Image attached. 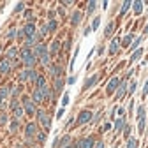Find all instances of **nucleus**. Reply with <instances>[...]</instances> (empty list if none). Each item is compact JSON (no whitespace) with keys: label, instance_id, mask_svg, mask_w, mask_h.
Instances as JSON below:
<instances>
[{"label":"nucleus","instance_id":"15","mask_svg":"<svg viewBox=\"0 0 148 148\" xmlns=\"http://www.w3.org/2000/svg\"><path fill=\"white\" fill-rule=\"evenodd\" d=\"M125 92H127V83H120V87H118V90H116V95H115V97H116V99L123 97Z\"/></svg>","mask_w":148,"mask_h":148},{"label":"nucleus","instance_id":"36","mask_svg":"<svg viewBox=\"0 0 148 148\" xmlns=\"http://www.w3.org/2000/svg\"><path fill=\"white\" fill-rule=\"evenodd\" d=\"M141 39H143V37H141V35H139V37H137V39H136V41H134V42H132V49H136V48H137V46H139V42H141Z\"/></svg>","mask_w":148,"mask_h":148},{"label":"nucleus","instance_id":"30","mask_svg":"<svg viewBox=\"0 0 148 148\" xmlns=\"http://www.w3.org/2000/svg\"><path fill=\"white\" fill-rule=\"evenodd\" d=\"M55 28H57V21H55V19H49V23H48V30H51V32H53Z\"/></svg>","mask_w":148,"mask_h":148},{"label":"nucleus","instance_id":"18","mask_svg":"<svg viewBox=\"0 0 148 148\" xmlns=\"http://www.w3.org/2000/svg\"><path fill=\"white\" fill-rule=\"evenodd\" d=\"M123 125H125V116H122V118H118V120H116V125H115V131H116V132H120Z\"/></svg>","mask_w":148,"mask_h":148},{"label":"nucleus","instance_id":"34","mask_svg":"<svg viewBox=\"0 0 148 148\" xmlns=\"http://www.w3.org/2000/svg\"><path fill=\"white\" fill-rule=\"evenodd\" d=\"M14 115H16V118H19V116L23 115V108H19V106H18V108H14Z\"/></svg>","mask_w":148,"mask_h":148},{"label":"nucleus","instance_id":"48","mask_svg":"<svg viewBox=\"0 0 148 148\" xmlns=\"http://www.w3.org/2000/svg\"><path fill=\"white\" fill-rule=\"evenodd\" d=\"M109 127H111V123H104V127H102V131H108V129H109Z\"/></svg>","mask_w":148,"mask_h":148},{"label":"nucleus","instance_id":"50","mask_svg":"<svg viewBox=\"0 0 148 148\" xmlns=\"http://www.w3.org/2000/svg\"><path fill=\"white\" fill-rule=\"evenodd\" d=\"M62 115H63V108H62V109H60V111L57 113V118H60V116H62Z\"/></svg>","mask_w":148,"mask_h":148},{"label":"nucleus","instance_id":"16","mask_svg":"<svg viewBox=\"0 0 148 148\" xmlns=\"http://www.w3.org/2000/svg\"><path fill=\"white\" fill-rule=\"evenodd\" d=\"M113 30H115V23H113V21H109L108 27H106V30H104V35H106V37H111Z\"/></svg>","mask_w":148,"mask_h":148},{"label":"nucleus","instance_id":"21","mask_svg":"<svg viewBox=\"0 0 148 148\" xmlns=\"http://www.w3.org/2000/svg\"><path fill=\"white\" fill-rule=\"evenodd\" d=\"M35 85H37V88H44V87H46L44 78H42V76H37V78H35Z\"/></svg>","mask_w":148,"mask_h":148},{"label":"nucleus","instance_id":"44","mask_svg":"<svg viewBox=\"0 0 148 148\" xmlns=\"http://www.w3.org/2000/svg\"><path fill=\"white\" fill-rule=\"evenodd\" d=\"M5 120H7V116L5 115H0V123H5Z\"/></svg>","mask_w":148,"mask_h":148},{"label":"nucleus","instance_id":"26","mask_svg":"<svg viewBox=\"0 0 148 148\" xmlns=\"http://www.w3.org/2000/svg\"><path fill=\"white\" fill-rule=\"evenodd\" d=\"M69 143H71V137L69 136H65L63 139L60 141V148H65V146H69Z\"/></svg>","mask_w":148,"mask_h":148},{"label":"nucleus","instance_id":"20","mask_svg":"<svg viewBox=\"0 0 148 148\" xmlns=\"http://www.w3.org/2000/svg\"><path fill=\"white\" fill-rule=\"evenodd\" d=\"M78 23H81V13L79 11H76V13L72 14V25H78Z\"/></svg>","mask_w":148,"mask_h":148},{"label":"nucleus","instance_id":"22","mask_svg":"<svg viewBox=\"0 0 148 148\" xmlns=\"http://www.w3.org/2000/svg\"><path fill=\"white\" fill-rule=\"evenodd\" d=\"M134 13L136 14H141V11H143V2H134Z\"/></svg>","mask_w":148,"mask_h":148},{"label":"nucleus","instance_id":"8","mask_svg":"<svg viewBox=\"0 0 148 148\" xmlns=\"http://www.w3.org/2000/svg\"><path fill=\"white\" fill-rule=\"evenodd\" d=\"M79 148H93V137H85V139H81Z\"/></svg>","mask_w":148,"mask_h":148},{"label":"nucleus","instance_id":"41","mask_svg":"<svg viewBox=\"0 0 148 148\" xmlns=\"http://www.w3.org/2000/svg\"><path fill=\"white\" fill-rule=\"evenodd\" d=\"M37 139H39L41 143H44V139H46V134H42V132H41V134L37 136Z\"/></svg>","mask_w":148,"mask_h":148},{"label":"nucleus","instance_id":"10","mask_svg":"<svg viewBox=\"0 0 148 148\" xmlns=\"http://www.w3.org/2000/svg\"><path fill=\"white\" fill-rule=\"evenodd\" d=\"M97 81H99V74H93V76H90V79L85 83V87H83V88H85V90H88V88H90V87H93V85L97 83Z\"/></svg>","mask_w":148,"mask_h":148},{"label":"nucleus","instance_id":"2","mask_svg":"<svg viewBox=\"0 0 148 148\" xmlns=\"http://www.w3.org/2000/svg\"><path fill=\"white\" fill-rule=\"evenodd\" d=\"M37 118L41 120V123H42V127H44V129H46V131H48V129H49V127H51V122H49L51 118H49V116H48V115H46L44 111H42V109H41V111H37Z\"/></svg>","mask_w":148,"mask_h":148},{"label":"nucleus","instance_id":"40","mask_svg":"<svg viewBox=\"0 0 148 148\" xmlns=\"http://www.w3.org/2000/svg\"><path fill=\"white\" fill-rule=\"evenodd\" d=\"M129 132H131V127H129V125H125V129H123V136H125V137H129Z\"/></svg>","mask_w":148,"mask_h":148},{"label":"nucleus","instance_id":"53","mask_svg":"<svg viewBox=\"0 0 148 148\" xmlns=\"http://www.w3.org/2000/svg\"><path fill=\"white\" fill-rule=\"evenodd\" d=\"M0 49H2V48H0Z\"/></svg>","mask_w":148,"mask_h":148},{"label":"nucleus","instance_id":"27","mask_svg":"<svg viewBox=\"0 0 148 148\" xmlns=\"http://www.w3.org/2000/svg\"><path fill=\"white\" fill-rule=\"evenodd\" d=\"M131 5H132L131 2H123V4H122V9H120V14H125V13H127V9H129Z\"/></svg>","mask_w":148,"mask_h":148},{"label":"nucleus","instance_id":"33","mask_svg":"<svg viewBox=\"0 0 148 148\" xmlns=\"http://www.w3.org/2000/svg\"><path fill=\"white\" fill-rule=\"evenodd\" d=\"M99 23H101V18H95V19H93V23H92V27H90V28H92V30H97V27H99Z\"/></svg>","mask_w":148,"mask_h":148},{"label":"nucleus","instance_id":"52","mask_svg":"<svg viewBox=\"0 0 148 148\" xmlns=\"http://www.w3.org/2000/svg\"><path fill=\"white\" fill-rule=\"evenodd\" d=\"M2 99H4V97H0V106H2Z\"/></svg>","mask_w":148,"mask_h":148},{"label":"nucleus","instance_id":"13","mask_svg":"<svg viewBox=\"0 0 148 148\" xmlns=\"http://www.w3.org/2000/svg\"><path fill=\"white\" fill-rule=\"evenodd\" d=\"M44 99V93H42V88H35L34 90V102H41Z\"/></svg>","mask_w":148,"mask_h":148},{"label":"nucleus","instance_id":"37","mask_svg":"<svg viewBox=\"0 0 148 148\" xmlns=\"http://www.w3.org/2000/svg\"><path fill=\"white\" fill-rule=\"evenodd\" d=\"M7 95H9L7 88H0V97H7Z\"/></svg>","mask_w":148,"mask_h":148},{"label":"nucleus","instance_id":"49","mask_svg":"<svg viewBox=\"0 0 148 148\" xmlns=\"http://www.w3.org/2000/svg\"><path fill=\"white\" fill-rule=\"evenodd\" d=\"M129 90H131V93H132V92L136 90V83H132V85H131V88H129Z\"/></svg>","mask_w":148,"mask_h":148},{"label":"nucleus","instance_id":"28","mask_svg":"<svg viewBox=\"0 0 148 148\" xmlns=\"http://www.w3.org/2000/svg\"><path fill=\"white\" fill-rule=\"evenodd\" d=\"M132 37H134L132 34H129V35H125V39H123V42H122V44H123V46H129V44H131V41H132Z\"/></svg>","mask_w":148,"mask_h":148},{"label":"nucleus","instance_id":"35","mask_svg":"<svg viewBox=\"0 0 148 148\" xmlns=\"http://www.w3.org/2000/svg\"><path fill=\"white\" fill-rule=\"evenodd\" d=\"M5 37H7V39H13V37H16V30H14V28H11V30L7 32V35H5Z\"/></svg>","mask_w":148,"mask_h":148},{"label":"nucleus","instance_id":"3","mask_svg":"<svg viewBox=\"0 0 148 148\" xmlns=\"http://www.w3.org/2000/svg\"><path fill=\"white\" fill-rule=\"evenodd\" d=\"M32 53H34L35 58H41V57H44L48 51H46V46L44 44H35V48L32 49Z\"/></svg>","mask_w":148,"mask_h":148},{"label":"nucleus","instance_id":"29","mask_svg":"<svg viewBox=\"0 0 148 148\" xmlns=\"http://www.w3.org/2000/svg\"><path fill=\"white\" fill-rule=\"evenodd\" d=\"M95 7H97V2L95 0H92V2H88V13H93Z\"/></svg>","mask_w":148,"mask_h":148},{"label":"nucleus","instance_id":"14","mask_svg":"<svg viewBox=\"0 0 148 148\" xmlns=\"http://www.w3.org/2000/svg\"><path fill=\"white\" fill-rule=\"evenodd\" d=\"M16 57H18V48L11 46V48L7 49V60H14Z\"/></svg>","mask_w":148,"mask_h":148},{"label":"nucleus","instance_id":"4","mask_svg":"<svg viewBox=\"0 0 148 148\" xmlns=\"http://www.w3.org/2000/svg\"><path fill=\"white\" fill-rule=\"evenodd\" d=\"M118 85H120V78H111V81L108 83V87H106V92L111 95L116 88H118Z\"/></svg>","mask_w":148,"mask_h":148},{"label":"nucleus","instance_id":"32","mask_svg":"<svg viewBox=\"0 0 148 148\" xmlns=\"http://www.w3.org/2000/svg\"><path fill=\"white\" fill-rule=\"evenodd\" d=\"M42 93H44V99H49V97H51V90H49L48 87L42 88Z\"/></svg>","mask_w":148,"mask_h":148},{"label":"nucleus","instance_id":"11","mask_svg":"<svg viewBox=\"0 0 148 148\" xmlns=\"http://www.w3.org/2000/svg\"><path fill=\"white\" fill-rule=\"evenodd\" d=\"M118 46H120V39L115 37V39L111 41V46H109V53H111V55H115V53L118 51Z\"/></svg>","mask_w":148,"mask_h":148},{"label":"nucleus","instance_id":"39","mask_svg":"<svg viewBox=\"0 0 148 148\" xmlns=\"http://www.w3.org/2000/svg\"><path fill=\"white\" fill-rule=\"evenodd\" d=\"M11 131H13V132H16V131H18V122H16V120L11 123Z\"/></svg>","mask_w":148,"mask_h":148},{"label":"nucleus","instance_id":"51","mask_svg":"<svg viewBox=\"0 0 148 148\" xmlns=\"http://www.w3.org/2000/svg\"><path fill=\"white\" fill-rule=\"evenodd\" d=\"M145 34H148V25H146V27H145Z\"/></svg>","mask_w":148,"mask_h":148},{"label":"nucleus","instance_id":"23","mask_svg":"<svg viewBox=\"0 0 148 148\" xmlns=\"http://www.w3.org/2000/svg\"><path fill=\"white\" fill-rule=\"evenodd\" d=\"M141 55H143V49H136L132 53V57H131V62H136L137 58H141Z\"/></svg>","mask_w":148,"mask_h":148},{"label":"nucleus","instance_id":"17","mask_svg":"<svg viewBox=\"0 0 148 148\" xmlns=\"http://www.w3.org/2000/svg\"><path fill=\"white\" fill-rule=\"evenodd\" d=\"M58 49H60V42H58V41H53L51 46H49V53H51V55H55Z\"/></svg>","mask_w":148,"mask_h":148},{"label":"nucleus","instance_id":"45","mask_svg":"<svg viewBox=\"0 0 148 148\" xmlns=\"http://www.w3.org/2000/svg\"><path fill=\"white\" fill-rule=\"evenodd\" d=\"M18 37H21V39H23V37H25V32H23V28H21V30L18 32Z\"/></svg>","mask_w":148,"mask_h":148},{"label":"nucleus","instance_id":"42","mask_svg":"<svg viewBox=\"0 0 148 148\" xmlns=\"http://www.w3.org/2000/svg\"><path fill=\"white\" fill-rule=\"evenodd\" d=\"M23 7H25V4H21V2H19V4L16 5V13H19V11H23Z\"/></svg>","mask_w":148,"mask_h":148},{"label":"nucleus","instance_id":"46","mask_svg":"<svg viewBox=\"0 0 148 148\" xmlns=\"http://www.w3.org/2000/svg\"><path fill=\"white\" fill-rule=\"evenodd\" d=\"M95 148H104V143H102V141H97V145H95Z\"/></svg>","mask_w":148,"mask_h":148},{"label":"nucleus","instance_id":"43","mask_svg":"<svg viewBox=\"0 0 148 148\" xmlns=\"http://www.w3.org/2000/svg\"><path fill=\"white\" fill-rule=\"evenodd\" d=\"M148 95V81H146V85H145V90H143V97H146Z\"/></svg>","mask_w":148,"mask_h":148},{"label":"nucleus","instance_id":"7","mask_svg":"<svg viewBox=\"0 0 148 148\" xmlns=\"http://www.w3.org/2000/svg\"><path fill=\"white\" fill-rule=\"evenodd\" d=\"M23 32H25V37H34V35H35V27H34V23L25 25V27H23Z\"/></svg>","mask_w":148,"mask_h":148},{"label":"nucleus","instance_id":"1","mask_svg":"<svg viewBox=\"0 0 148 148\" xmlns=\"http://www.w3.org/2000/svg\"><path fill=\"white\" fill-rule=\"evenodd\" d=\"M21 58H23V63L28 69H32L35 65V62H37V58L34 57V53H32L30 48H23V49H21Z\"/></svg>","mask_w":148,"mask_h":148},{"label":"nucleus","instance_id":"38","mask_svg":"<svg viewBox=\"0 0 148 148\" xmlns=\"http://www.w3.org/2000/svg\"><path fill=\"white\" fill-rule=\"evenodd\" d=\"M69 104V95L65 93V95H63V99H62V106H67Z\"/></svg>","mask_w":148,"mask_h":148},{"label":"nucleus","instance_id":"19","mask_svg":"<svg viewBox=\"0 0 148 148\" xmlns=\"http://www.w3.org/2000/svg\"><path fill=\"white\" fill-rule=\"evenodd\" d=\"M49 72H51L53 78H60V67L58 65H51L49 67Z\"/></svg>","mask_w":148,"mask_h":148},{"label":"nucleus","instance_id":"31","mask_svg":"<svg viewBox=\"0 0 148 148\" xmlns=\"http://www.w3.org/2000/svg\"><path fill=\"white\" fill-rule=\"evenodd\" d=\"M41 63H42V65H48V63H49V55H48V53L44 57H41Z\"/></svg>","mask_w":148,"mask_h":148},{"label":"nucleus","instance_id":"9","mask_svg":"<svg viewBox=\"0 0 148 148\" xmlns=\"http://www.w3.org/2000/svg\"><path fill=\"white\" fill-rule=\"evenodd\" d=\"M11 71V60H2V62H0V72H2V74H5V72H9Z\"/></svg>","mask_w":148,"mask_h":148},{"label":"nucleus","instance_id":"5","mask_svg":"<svg viewBox=\"0 0 148 148\" xmlns=\"http://www.w3.org/2000/svg\"><path fill=\"white\" fill-rule=\"evenodd\" d=\"M23 106H25V111H27L28 115H34V113H35V102H32L30 99L23 97Z\"/></svg>","mask_w":148,"mask_h":148},{"label":"nucleus","instance_id":"47","mask_svg":"<svg viewBox=\"0 0 148 148\" xmlns=\"http://www.w3.org/2000/svg\"><path fill=\"white\" fill-rule=\"evenodd\" d=\"M90 32H92V28L88 27V28H85V32H83V34H85V35H88V34H90Z\"/></svg>","mask_w":148,"mask_h":148},{"label":"nucleus","instance_id":"6","mask_svg":"<svg viewBox=\"0 0 148 148\" xmlns=\"http://www.w3.org/2000/svg\"><path fill=\"white\" fill-rule=\"evenodd\" d=\"M90 120H92V113H90L88 109L81 111V113H79V116H78V123H88Z\"/></svg>","mask_w":148,"mask_h":148},{"label":"nucleus","instance_id":"12","mask_svg":"<svg viewBox=\"0 0 148 148\" xmlns=\"http://www.w3.org/2000/svg\"><path fill=\"white\" fill-rule=\"evenodd\" d=\"M25 132H27V136H28V137L35 136V132H37V125H35V123H28V125H27V131H25Z\"/></svg>","mask_w":148,"mask_h":148},{"label":"nucleus","instance_id":"24","mask_svg":"<svg viewBox=\"0 0 148 148\" xmlns=\"http://www.w3.org/2000/svg\"><path fill=\"white\" fill-rule=\"evenodd\" d=\"M62 87H63V79H62V78H55V90L60 92Z\"/></svg>","mask_w":148,"mask_h":148},{"label":"nucleus","instance_id":"25","mask_svg":"<svg viewBox=\"0 0 148 148\" xmlns=\"http://www.w3.org/2000/svg\"><path fill=\"white\" fill-rule=\"evenodd\" d=\"M127 148H137V139H136V137H129V141H127Z\"/></svg>","mask_w":148,"mask_h":148}]
</instances>
